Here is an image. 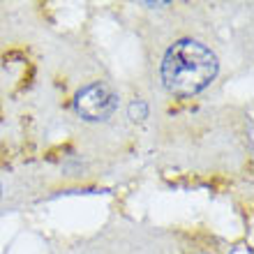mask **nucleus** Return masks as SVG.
<instances>
[{
    "label": "nucleus",
    "instance_id": "obj_3",
    "mask_svg": "<svg viewBox=\"0 0 254 254\" xmlns=\"http://www.w3.org/2000/svg\"><path fill=\"white\" fill-rule=\"evenodd\" d=\"M129 118H132L134 123H136V121H143V118H148V107H146V104H143L141 100L132 102V104H129Z\"/></svg>",
    "mask_w": 254,
    "mask_h": 254
},
{
    "label": "nucleus",
    "instance_id": "obj_1",
    "mask_svg": "<svg viewBox=\"0 0 254 254\" xmlns=\"http://www.w3.org/2000/svg\"><path fill=\"white\" fill-rule=\"evenodd\" d=\"M217 76V58L210 49L194 40H181L162 61V81L169 93L192 97L210 86Z\"/></svg>",
    "mask_w": 254,
    "mask_h": 254
},
{
    "label": "nucleus",
    "instance_id": "obj_5",
    "mask_svg": "<svg viewBox=\"0 0 254 254\" xmlns=\"http://www.w3.org/2000/svg\"><path fill=\"white\" fill-rule=\"evenodd\" d=\"M0 196H2V188H0Z\"/></svg>",
    "mask_w": 254,
    "mask_h": 254
},
{
    "label": "nucleus",
    "instance_id": "obj_4",
    "mask_svg": "<svg viewBox=\"0 0 254 254\" xmlns=\"http://www.w3.org/2000/svg\"><path fill=\"white\" fill-rule=\"evenodd\" d=\"M143 5H146V7H164L167 2H143Z\"/></svg>",
    "mask_w": 254,
    "mask_h": 254
},
{
    "label": "nucleus",
    "instance_id": "obj_2",
    "mask_svg": "<svg viewBox=\"0 0 254 254\" xmlns=\"http://www.w3.org/2000/svg\"><path fill=\"white\" fill-rule=\"evenodd\" d=\"M74 104H76L81 118H86V121H109L118 109V95L109 83L95 81L76 93Z\"/></svg>",
    "mask_w": 254,
    "mask_h": 254
}]
</instances>
